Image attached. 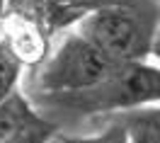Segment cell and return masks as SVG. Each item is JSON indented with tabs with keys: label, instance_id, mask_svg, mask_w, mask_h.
Wrapping results in <instances>:
<instances>
[{
	"label": "cell",
	"instance_id": "ba28073f",
	"mask_svg": "<svg viewBox=\"0 0 160 143\" xmlns=\"http://www.w3.org/2000/svg\"><path fill=\"white\" fill-rule=\"evenodd\" d=\"M8 12L49 27V0H8Z\"/></svg>",
	"mask_w": 160,
	"mask_h": 143
},
{
	"label": "cell",
	"instance_id": "277c9868",
	"mask_svg": "<svg viewBox=\"0 0 160 143\" xmlns=\"http://www.w3.org/2000/svg\"><path fill=\"white\" fill-rule=\"evenodd\" d=\"M53 133V124L34 112L15 90L0 104V143H44Z\"/></svg>",
	"mask_w": 160,
	"mask_h": 143
},
{
	"label": "cell",
	"instance_id": "9c48e42d",
	"mask_svg": "<svg viewBox=\"0 0 160 143\" xmlns=\"http://www.w3.org/2000/svg\"><path fill=\"white\" fill-rule=\"evenodd\" d=\"M63 143H129V131L124 121H114L107 126V131L97 136H80V138H63Z\"/></svg>",
	"mask_w": 160,
	"mask_h": 143
},
{
	"label": "cell",
	"instance_id": "7c38bea8",
	"mask_svg": "<svg viewBox=\"0 0 160 143\" xmlns=\"http://www.w3.org/2000/svg\"><path fill=\"white\" fill-rule=\"evenodd\" d=\"M150 53L160 61V22H158V29H155V37H153V46H150Z\"/></svg>",
	"mask_w": 160,
	"mask_h": 143
},
{
	"label": "cell",
	"instance_id": "7a4b0ae2",
	"mask_svg": "<svg viewBox=\"0 0 160 143\" xmlns=\"http://www.w3.org/2000/svg\"><path fill=\"white\" fill-rule=\"evenodd\" d=\"M46 109H68L75 114L129 112L160 102V68L143 61L117 63L100 82L75 92L41 95Z\"/></svg>",
	"mask_w": 160,
	"mask_h": 143
},
{
	"label": "cell",
	"instance_id": "4fadbf2b",
	"mask_svg": "<svg viewBox=\"0 0 160 143\" xmlns=\"http://www.w3.org/2000/svg\"><path fill=\"white\" fill-rule=\"evenodd\" d=\"M5 12H8V0H0V20L5 17Z\"/></svg>",
	"mask_w": 160,
	"mask_h": 143
},
{
	"label": "cell",
	"instance_id": "5b68a950",
	"mask_svg": "<svg viewBox=\"0 0 160 143\" xmlns=\"http://www.w3.org/2000/svg\"><path fill=\"white\" fill-rule=\"evenodd\" d=\"M44 32L46 29L41 24L27 20V17L12 15V12H8V17H5V41L22 66L24 63L37 66L44 61L46 49H49Z\"/></svg>",
	"mask_w": 160,
	"mask_h": 143
},
{
	"label": "cell",
	"instance_id": "8992f818",
	"mask_svg": "<svg viewBox=\"0 0 160 143\" xmlns=\"http://www.w3.org/2000/svg\"><path fill=\"white\" fill-rule=\"evenodd\" d=\"M129 143H160V107L143 104L124 114Z\"/></svg>",
	"mask_w": 160,
	"mask_h": 143
},
{
	"label": "cell",
	"instance_id": "30bf717a",
	"mask_svg": "<svg viewBox=\"0 0 160 143\" xmlns=\"http://www.w3.org/2000/svg\"><path fill=\"white\" fill-rule=\"evenodd\" d=\"M78 17L80 12L75 7V0H49V27H58Z\"/></svg>",
	"mask_w": 160,
	"mask_h": 143
},
{
	"label": "cell",
	"instance_id": "3957f363",
	"mask_svg": "<svg viewBox=\"0 0 160 143\" xmlns=\"http://www.w3.org/2000/svg\"><path fill=\"white\" fill-rule=\"evenodd\" d=\"M117 63L102 51L97 44L85 39L82 34H70L56 53L37 73L34 87L39 95L75 92L100 82Z\"/></svg>",
	"mask_w": 160,
	"mask_h": 143
},
{
	"label": "cell",
	"instance_id": "8fae6325",
	"mask_svg": "<svg viewBox=\"0 0 160 143\" xmlns=\"http://www.w3.org/2000/svg\"><path fill=\"white\" fill-rule=\"evenodd\" d=\"M109 2H121V0H75V7L80 15H85L92 7H100V5H109Z\"/></svg>",
	"mask_w": 160,
	"mask_h": 143
},
{
	"label": "cell",
	"instance_id": "52a82bcc",
	"mask_svg": "<svg viewBox=\"0 0 160 143\" xmlns=\"http://www.w3.org/2000/svg\"><path fill=\"white\" fill-rule=\"evenodd\" d=\"M20 73H22V63L10 51L8 41L0 39V104L15 92L17 80H20Z\"/></svg>",
	"mask_w": 160,
	"mask_h": 143
},
{
	"label": "cell",
	"instance_id": "6da1fadb",
	"mask_svg": "<svg viewBox=\"0 0 160 143\" xmlns=\"http://www.w3.org/2000/svg\"><path fill=\"white\" fill-rule=\"evenodd\" d=\"M160 22V0H121L78 17V34L97 44L114 63L146 61Z\"/></svg>",
	"mask_w": 160,
	"mask_h": 143
}]
</instances>
